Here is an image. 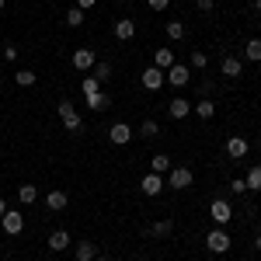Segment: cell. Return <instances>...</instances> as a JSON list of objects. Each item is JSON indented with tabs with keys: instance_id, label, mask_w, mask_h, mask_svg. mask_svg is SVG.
<instances>
[{
	"instance_id": "cell-35",
	"label": "cell",
	"mask_w": 261,
	"mask_h": 261,
	"mask_svg": "<svg viewBox=\"0 0 261 261\" xmlns=\"http://www.w3.org/2000/svg\"><path fill=\"white\" fill-rule=\"evenodd\" d=\"M230 192H237V195H244V192H247V185H244V178H233V181H230Z\"/></svg>"
},
{
	"instance_id": "cell-42",
	"label": "cell",
	"mask_w": 261,
	"mask_h": 261,
	"mask_svg": "<svg viewBox=\"0 0 261 261\" xmlns=\"http://www.w3.org/2000/svg\"><path fill=\"white\" fill-rule=\"evenodd\" d=\"M4 4H7V0H0V11H4Z\"/></svg>"
},
{
	"instance_id": "cell-25",
	"label": "cell",
	"mask_w": 261,
	"mask_h": 261,
	"mask_svg": "<svg viewBox=\"0 0 261 261\" xmlns=\"http://www.w3.org/2000/svg\"><path fill=\"white\" fill-rule=\"evenodd\" d=\"M91 77H98L101 84H108V81H112V63L98 60V63H94V73H91Z\"/></svg>"
},
{
	"instance_id": "cell-8",
	"label": "cell",
	"mask_w": 261,
	"mask_h": 261,
	"mask_svg": "<svg viewBox=\"0 0 261 261\" xmlns=\"http://www.w3.org/2000/svg\"><path fill=\"white\" fill-rule=\"evenodd\" d=\"M164 81L171 84V87H185V84L192 81V70H188V66H181V63H174V66L164 73Z\"/></svg>"
},
{
	"instance_id": "cell-40",
	"label": "cell",
	"mask_w": 261,
	"mask_h": 261,
	"mask_svg": "<svg viewBox=\"0 0 261 261\" xmlns=\"http://www.w3.org/2000/svg\"><path fill=\"white\" fill-rule=\"evenodd\" d=\"M254 7H258V14H261V0H254Z\"/></svg>"
},
{
	"instance_id": "cell-30",
	"label": "cell",
	"mask_w": 261,
	"mask_h": 261,
	"mask_svg": "<svg viewBox=\"0 0 261 261\" xmlns=\"http://www.w3.org/2000/svg\"><path fill=\"white\" fill-rule=\"evenodd\" d=\"M35 81H39V77H35L32 70H18V73H14V84H18V87H32Z\"/></svg>"
},
{
	"instance_id": "cell-27",
	"label": "cell",
	"mask_w": 261,
	"mask_h": 261,
	"mask_svg": "<svg viewBox=\"0 0 261 261\" xmlns=\"http://www.w3.org/2000/svg\"><path fill=\"white\" fill-rule=\"evenodd\" d=\"M244 60H251V63L261 60V39H251L247 45H244Z\"/></svg>"
},
{
	"instance_id": "cell-7",
	"label": "cell",
	"mask_w": 261,
	"mask_h": 261,
	"mask_svg": "<svg viewBox=\"0 0 261 261\" xmlns=\"http://www.w3.org/2000/svg\"><path fill=\"white\" fill-rule=\"evenodd\" d=\"M94 63H98V53H94V49H87V45H81V49H73V66H77L81 73H87V70H94Z\"/></svg>"
},
{
	"instance_id": "cell-2",
	"label": "cell",
	"mask_w": 261,
	"mask_h": 261,
	"mask_svg": "<svg viewBox=\"0 0 261 261\" xmlns=\"http://www.w3.org/2000/svg\"><path fill=\"white\" fill-rule=\"evenodd\" d=\"M192 181H195V174L188 171V167H171L167 171V188H174V192H185V188H192Z\"/></svg>"
},
{
	"instance_id": "cell-20",
	"label": "cell",
	"mask_w": 261,
	"mask_h": 261,
	"mask_svg": "<svg viewBox=\"0 0 261 261\" xmlns=\"http://www.w3.org/2000/svg\"><path fill=\"white\" fill-rule=\"evenodd\" d=\"M192 108H195V115H199L202 122H209V119H213V115H216V105H213V101H209V98L195 101V105H192Z\"/></svg>"
},
{
	"instance_id": "cell-15",
	"label": "cell",
	"mask_w": 261,
	"mask_h": 261,
	"mask_svg": "<svg viewBox=\"0 0 261 261\" xmlns=\"http://www.w3.org/2000/svg\"><path fill=\"white\" fill-rule=\"evenodd\" d=\"M226 157H233V161L247 157V140H244V136H230V140H226Z\"/></svg>"
},
{
	"instance_id": "cell-12",
	"label": "cell",
	"mask_w": 261,
	"mask_h": 261,
	"mask_svg": "<svg viewBox=\"0 0 261 261\" xmlns=\"http://www.w3.org/2000/svg\"><path fill=\"white\" fill-rule=\"evenodd\" d=\"M167 115H171V119H188V115H192V101L188 98H171L167 101Z\"/></svg>"
},
{
	"instance_id": "cell-11",
	"label": "cell",
	"mask_w": 261,
	"mask_h": 261,
	"mask_svg": "<svg viewBox=\"0 0 261 261\" xmlns=\"http://www.w3.org/2000/svg\"><path fill=\"white\" fill-rule=\"evenodd\" d=\"M220 73L230 77V81H237V77L244 73V60H237V56H223L220 60Z\"/></svg>"
},
{
	"instance_id": "cell-41",
	"label": "cell",
	"mask_w": 261,
	"mask_h": 261,
	"mask_svg": "<svg viewBox=\"0 0 261 261\" xmlns=\"http://www.w3.org/2000/svg\"><path fill=\"white\" fill-rule=\"evenodd\" d=\"M254 244H258V251H261V233H258V241H254Z\"/></svg>"
},
{
	"instance_id": "cell-17",
	"label": "cell",
	"mask_w": 261,
	"mask_h": 261,
	"mask_svg": "<svg viewBox=\"0 0 261 261\" xmlns=\"http://www.w3.org/2000/svg\"><path fill=\"white\" fill-rule=\"evenodd\" d=\"M153 66L167 73V70L174 66V49H157V53H153Z\"/></svg>"
},
{
	"instance_id": "cell-28",
	"label": "cell",
	"mask_w": 261,
	"mask_h": 261,
	"mask_svg": "<svg viewBox=\"0 0 261 261\" xmlns=\"http://www.w3.org/2000/svg\"><path fill=\"white\" fill-rule=\"evenodd\" d=\"M167 39H171V42L185 39V24H181V21H167Z\"/></svg>"
},
{
	"instance_id": "cell-29",
	"label": "cell",
	"mask_w": 261,
	"mask_h": 261,
	"mask_svg": "<svg viewBox=\"0 0 261 261\" xmlns=\"http://www.w3.org/2000/svg\"><path fill=\"white\" fill-rule=\"evenodd\" d=\"M81 87H84V94H98V91H105V84H101L98 77H84Z\"/></svg>"
},
{
	"instance_id": "cell-4",
	"label": "cell",
	"mask_w": 261,
	"mask_h": 261,
	"mask_svg": "<svg viewBox=\"0 0 261 261\" xmlns=\"http://www.w3.org/2000/svg\"><path fill=\"white\" fill-rule=\"evenodd\" d=\"M0 230H4L7 237H18L21 230H24V216H21L18 209H7V213L0 216Z\"/></svg>"
},
{
	"instance_id": "cell-10",
	"label": "cell",
	"mask_w": 261,
	"mask_h": 261,
	"mask_svg": "<svg viewBox=\"0 0 261 261\" xmlns=\"http://www.w3.org/2000/svg\"><path fill=\"white\" fill-rule=\"evenodd\" d=\"M112 35H115L119 42H129L133 35H136V21L133 18H119L115 24H112Z\"/></svg>"
},
{
	"instance_id": "cell-34",
	"label": "cell",
	"mask_w": 261,
	"mask_h": 261,
	"mask_svg": "<svg viewBox=\"0 0 261 261\" xmlns=\"http://www.w3.org/2000/svg\"><path fill=\"white\" fill-rule=\"evenodd\" d=\"M213 4H216V0H195V11H199V14H209Z\"/></svg>"
},
{
	"instance_id": "cell-3",
	"label": "cell",
	"mask_w": 261,
	"mask_h": 261,
	"mask_svg": "<svg viewBox=\"0 0 261 261\" xmlns=\"http://www.w3.org/2000/svg\"><path fill=\"white\" fill-rule=\"evenodd\" d=\"M230 233H226V230H223V226H216V230H209V233H205V247H209V251H213V254H226V251H230Z\"/></svg>"
},
{
	"instance_id": "cell-23",
	"label": "cell",
	"mask_w": 261,
	"mask_h": 261,
	"mask_svg": "<svg viewBox=\"0 0 261 261\" xmlns=\"http://www.w3.org/2000/svg\"><path fill=\"white\" fill-rule=\"evenodd\" d=\"M150 171H153V174H167V171H171V157H167V153H157V157L150 161Z\"/></svg>"
},
{
	"instance_id": "cell-21",
	"label": "cell",
	"mask_w": 261,
	"mask_h": 261,
	"mask_svg": "<svg viewBox=\"0 0 261 261\" xmlns=\"http://www.w3.org/2000/svg\"><path fill=\"white\" fill-rule=\"evenodd\" d=\"M35 199H39V188H35V185H21L18 188V202L21 205H32Z\"/></svg>"
},
{
	"instance_id": "cell-5",
	"label": "cell",
	"mask_w": 261,
	"mask_h": 261,
	"mask_svg": "<svg viewBox=\"0 0 261 261\" xmlns=\"http://www.w3.org/2000/svg\"><path fill=\"white\" fill-rule=\"evenodd\" d=\"M209 216H213V223H216V226H226V223L233 220V205H230L226 199H216L213 205H209Z\"/></svg>"
},
{
	"instance_id": "cell-37",
	"label": "cell",
	"mask_w": 261,
	"mask_h": 261,
	"mask_svg": "<svg viewBox=\"0 0 261 261\" xmlns=\"http://www.w3.org/2000/svg\"><path fill=\"white\" fill-rule=\"evenodd\" d=\"M94 4H98V0H73V7H81V11H91Z\"/></svg>"
},
{
	"instance_id": "cell-19",
	"label": "cell",
	"mask_w": 261,
	"mask_h": 261,
	"mask_svg": "<svg viewBox=\"0 0 261 261\" xmlns=\"http://www.w3.org/2000/svg\"><path fill=\"white\" fill-rule=\"evenodd\" d=\"M84 101H87V108H91V112H101V108L112 101V94H108V91H98V94H84Z\"/></svg>"
},
{
	"instance_id": "cell-32",
	"label": "cell",
	"mask_w": 261,
	"mask_h": 261,
	"mask_svg": "<svg viewBox=\"0 0 261 261\" xmlns=\"http://www.w3.org/2000/svg\"><path fill=\"white\" fill-rule=\"evenodd\" d=\"M66 24H70V28H81L84 24V11L81 7H70V11H66Z\"/></svg>"
},
{
	"instance_id": "cell-38",
	"label": "cell",
	"mask_w": 261,
	"mask_h": 261,
	"mask_svg": "<svg viewBox=\"0 0 261 261\" xmlns=\"http://www.w3.org/2000/svg\"><path fill=\"white\" fill-rule=\"evenodd\" d=\"M4 213H7V202H4V195H0V216H4Z\"/></svg>"
},
{
	"instance_id": "cell-33",
	"label": "cell",
	"mask_w": 261,
	"mask_h": 261,
	"mask_svg": "<svg viewBox=\"0 0 261 261\" xmlns=\"http://www.w3.org/2000/svg\"><path fill=\"white\" fill-rule=\"evenodd\" d=\"M4 60H7V63L18 60V45H14V42H7V45H4Z\"/></svg>"
},
{
	"instance_id": "cell-39",
	"label": "cell",
	"mask_w": 261,
	"mask_h": 261,
	"mask_svg": "<svg viewBox=\"0 0 261 261\" xmlns=\"http://www.w3.org/2000/svg\"><path fill=\"white\" fill-rule=\"evenodd\" d=\"M94 261H115V258H105V254H98V258H94Z\"/></svg>"
},
{
	"instance_id": "cell-18",
	"label": "cell",
	"mask_w": 261,
	"mask_h": 261,
	"mask_svg": "<svg viewBox=\"0 0 261 261\" xmlns=\"http://www.w3.org/2000/svg\"><path fill=\"white\" fill-rule=\"evenodd\" d=\"M66 247H70V233H66V230L49 233V251H56V254H60V251H66Z\"/></svg>"
},
{
	"instance_id": "cell-22",
	"label": "cell",
	"mask_w": 261,
	"mask_h": 261,
	"mask_svg": "<svg viewBox=\"0 0 261 261\" xmlns=\"http://www.w3.org/2000/svg\"><path fill=\"white\" fill-rule=\"evenodd\" d=\"M209 66V56L202 53V49H192V56H188V70H205Z\"/></svg>"
},
{
	"instance_id": "cell-26",
	"label": "cell",
	"mask_w": 261,
	"mask_h": 261,
	"mask_svg": "<svg viewBox=\"0 0 261 261\" xmlns=\"http://www.w3.org/2000/svg\"><path fill=\"white\" fill-rule=\"evenodd\" d=\"M171 230H174V220H157L153 226H150L153 237H171Z\"/></svg>"
},
{
	"instance_id": "cell-6",
	"label": "cell",
	"mask_w": 261,
	"mask_h": 261,
	"mask_svg": "<svg viewBox=\"0 0 261 261\" xmlns=\"http://www.w3.org/2000/svg\"><path fill=\"white\" fill-rule=\"evenodd\" d=\"M164 188H167V185H164V174H153V171H150V174L140 181V192L146 195V199H157Z\"/></svg>"
},
{
	"instance_id": "cell-9",
	"label": "cell",
	"mask_w": 261,
	"mask_h": 261,
	"mask_svg": "<svg viewBox=\"0 0 261 261\" xmlns=\"http://www.w3.org/2000/svg\"><path fill=\"white\" fill-rule=\"evenodd\" d=\"M140 84L146 87V91H161L164 87V70H157V66H146L140 73Z\"/></svg>"
},
{
	"instance_id": "cell-16",
	"label": "cell",
	"mask_w": 261,
	"mask_h": 261,
	"mask_svg": "<svg viewBox=\"0 0 261 261\" xmlns=\"http://www.w3.org/2000/svg\"><path fill=\"white\" fill-rule=\"evenodd\" d=\"M73 258L77 261H94L98 258V244L94 241H81L77 247H73Z\"/></svg>"
},
{
	"instance_id": "cell-1",
	"label": "cell",
	"mask_w": 261,
	"mask_h": 261,
	"mask_svg": "<svg viewBox=\"0 0 261 261\" xmlns=\"http://www.w3.org/2000/svg\"><path fill=\"white\" fill-rule=\"evenodd\" d=\"M56 112H60V119H63V125H66V133H81V129H84L81 112H77V105H73V101L63 98L60 105H56Z\"/></svg>"
},
{
	"instance_id": "cell-13",
	"label": "cell",
	"mask_w": 261,
	"mask_h": 261,
	"mask_svg": "<svg viewBox=\"0 0 261 261\" xmlns=\"http://www.w3.org/2000/svg\"><path fill=\"white\" fill-rule=\"evenodd\" d=\"M108 140L115 143V146H125V143L133 140V129H129V125H125V122H115V125H112V129H108Z\"/></svg>"
},
{
	"instance_id": "cell-24",
	"label": "cell",
	"mask_w": 261,
	"mask_h": 261,
	"mask_svg": "<svg viewBox=\"0 0 261 261\" xmlns=\"http://www.w3.org/2000/svg\"><path fill=\"white\" fill-rule=\"evenodd\" d=\"M244 185H247L251 192H261V164H254V167L247 171V178H244Z\"/></svg>"
},
{
	"instance_id": "cell-14",
	"label": "cell",
	"mask_w": 261,
	"mask_h": 261,
	"mask_svg": "<svg viewBox=\"0 0 261 261\" xmlns=\"http://www.w3.org/2000/svg\"><path fill=\"white\" fill-rule=\"evenodd\" d=\"M45 205H49V209H53V213H63V209H66V205H70V195H66V192H63V188H53V192H49V195H45Z\"/></svg>"
},
{
	"instance_id": "cell-43",
	"label": "cell",
	"mask_w": 261,
	"mask_h": 261,
	"mask_svg": "<svg viewBox=\"0 0 261 261\" xmlns=\"http://www.w3.org/2000/svg\"><path fill=\"white\" fill-rule=\"evenodd\" d=\"M119 4H129V0H119Z\"/></svg>"
},
{
	"instance_id": "cell-36",
	"label": "cell",
	"mask_w": 261,
	"mask_h": 261,
	"mask_svg": "<svg viewBox=\"0 0 261 261\" xmlns=\"http://www.w3.org/2000/svg\"><path fill=\"white\" fill-rule=\"evenodd\" d=\"M146 4H150V11H167L171 0H146Z\"/></svg>"
},
{
	"instance_id": "cell-31",
	"label": "cell",
	"mask_w": 261,
	"mask_h": 261,
	"mask_svg": "<svg viewBox=\"0 0 261 261\" xmlns=\"http://www.w3.org/2000/svg\"><path fill=\"white\" fill-rule=\"evenodd\" d=\"M157 133H161V125H157V122H153V119H146V122H143V125H140V136H143V140H153Z\"/></svg>"
}]
</instances>
